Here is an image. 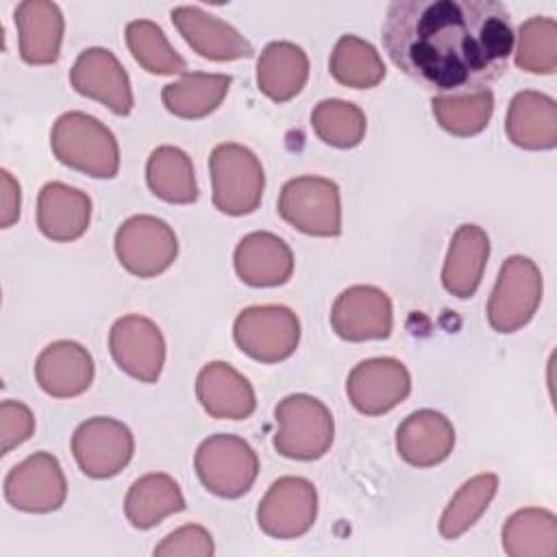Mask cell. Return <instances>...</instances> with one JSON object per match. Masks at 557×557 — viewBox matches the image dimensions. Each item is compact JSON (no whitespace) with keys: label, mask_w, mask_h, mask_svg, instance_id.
<instances>
[{"label":"cell","mask_w":557,"mask_h":557,"mask_svg":"<svg viewBox=\"0 0 557 557\" xmlns=\"http://www.w3.org/2000/svg\"><path fill=\"white\" fill-rule=\"evenodd\" d=\"M383 46L398 70L435 96L487 89L513 50V26L496 0H396Z\"/></svg>","instance_id":"6da1fadb"},{"label":"cell","mask_w":557,"mask_h":557,"mask_svg":"<svg viewBox=\"0 0 557 557\" xmlns=\"http://www.w3.org/2000/svg\"><path fill=\"white\" fill-rule=\"evenodd\" d=\"M52 154L67 168L94 178H113L120 170L115 135L98 117L67 111L50 131Z\"/></svg>","instance_id":"7a4b0ae2"},{"label":"cell","mask_w":557,"mask_h":557,"mask_svg":"<svg viewBox=\"0 0 557 557\" xmlns=\"http://www.w3.org/2000/svg\"><path fill=\"white\" fill-rule=\"evenodd\" d=\"M278 431L272 446L278 455L298 461L320 459L333 444L335 422L329 407L309 394H289L274 407Z\"/></svg>","instance_id":"3957f363"},{"label":"cell","mask_w":557,"mask_h":557,"mask_svg":"<svg viewBox=\"0 0 557 557\" xmlns=\"http://www.w3.org/2000/svg\"><path fill=\"white\" fill-rule=\"evenodd\" d=\"M211 200L226 215H248L261 205L265 174L257 154L242 144H218L209 157Z\"/></svg>","instance_id":"277c9868"},{"label":"cell","mask_w":557,"mask_h":557,"mask_svg":"<svg viewBox=\"0 0 557 557\" xmlns=\"http://www.w3.org/2000/svg\"><path fill=\"white\" fill-rule=\"evenodd\" d=\"M194 468L211 494L239 498L252 487L259 474V457L244 437L215 433L198 446Z\"/></svg>","instance_id":"5b68a950"},{"label":"cell","mask_w":557,"mask_h":557,"mask_svg":"<svg viewBox=\"0 0 557 557\" xmlns=\"http://www.w3.org/2000/svg\"><path fill=\"white\" fill-rule=\"evenodd\" d=\"M278 215L296 231L313 237L342 233V200L335 181L324 176L289 178L278 194Z\"/></svg>","instance_id":"8992f818"},{"label":"cell","mask_w":557,"mask_h":557,"mask_svg":"<svg viewBox=\"0 0 557 557\" xmlns=\"http://www.w3.org/2000/svg\"><path fill=\"white\" fill-rule=\"evenodd\" d=\"M542 292V272L533 259L522 255L505 259L487 300L490 326L498 333H516L535 315Z\"/></svg>","instance_id":"52a82bcc"},{"label":"cell","mask_w":557,"mask_h":557,"mask_svg":"<svg viewBox=\"0 0 557 557\" xmlns=\"http://www.w3.org/2000/svg\"><path fill=\"white\" fill-rule=\"evenodd\" d=\"M233 339L255 361L276 363L294 355L300 342L298 315L283 305H252L237 313Z\"/></svg>","instance_id":"ba28073f"},{"label":"cell","mask_w":557,"mask_h":557,"mask_svg":"<svg viewBox=\"0 0 557 557\" xmlns=\"http://www.w3.org/2000/svg\"><path fill=\"white\" fill-rule=\"evenodd\" d=\"M115 255L124 270L139 278L165 272L176 255L178 239L172 226L154 215H133L115 231Z\"/></svg>","instance_id":"9c48e42d"},{"label":"cell","mask_w":557,"mask_h":557,"mask_svg":"<svg viewBox=\"0 0 557 557\" xmlns=\"http://www.w3.org/2000/svg\"><path fill=\"white\" fill-rule=\"evenodd\" d=\"M135 453L131 429L107 416L81 422L72 435V455L89 479H111L122 472Z\"/></svg>","instance_id":"30bf717a"},{"label":"cell","mask_w":557,"mask_h":557,"mask_svg":"<svg viewBox=\"0 0 557 557\" xmlns=\"http://www.w3.org/2000/svg\"><path fill=\"white\" fill-rule=\"evenodd\" d=\"M318 518V492L305 476L276 479L257 507L259 529L276 540L305 535Z\"/></svg>","instance_id":"8fae6325"},{"label":"cell","mask_w":557,"mask_h":557,"mask_svg":"<svg viewBox=\"0 0 557 557\" xmlns=\"http://www.w3.org/2000/svg\"><path fill=\"white\" fill-rule=\"evenodd\" d=\"M67 496V481L59 459L46 450L28 455L4 476V498L26 513L57 511Z\"/></svg>","instance_id":"7c38bea8"},{"label":"cell","mask_w":557,"mask_h":557,"mask_svg":"<svg viewBox=\"0 0 557 557\" xmlns=\"http://www.w3.org/2000/svg\"><path fill=\"white\" fill-rule=\"evenodd\" d=\"M109 350L120 370L141 383H154L165 363V339L161 329L144 315L131 313L113 322Z\"/></svg>","instance_id":"4fadbf2b"},{"label":"cell","mask_w":557,"mask_h":557,"mask_svg":"<svg viewBox=\"0 0 557 557\" xmlns=\"http://www.w3.org/2000/svg\"><path fill=\"white\" fill-rule=\"evenodd\" d=\"M411 392V374L394 357H372L359 361L348 379L346 394L363 416H381L400 405Z\"/></svg>","instance_id":"5bb4252c"},{"label":"cell","mask_w":557,"mask_h":557,"mask_svg":"<svg viewBox=\"0 0 557 557\" xmlns=\"http://www.w3.org/2000/svg\"><path fill=\"white\" fill-rule=\"evenodd\" d=\"M331 326L346 342L385 339L394 326L392 300L374 285H352L335 298Z\"/></svg>","instance_id":"9a60e30c"},{"label":"cell","mask_w":557,"mask_h":557,"mask_svg":"<svg viewBox=\"0 0 557 557\" xmlns=\"http://www.w3.org/2000/svg\"><path fill=\"white\" fill-rule=\"evenodd\" d=\"M70 83L76 94L102 102L115 115H128L133 111L135 98L128 74L107 48L83 50L70 70Z\"/></svg>","instance_id":"2e32d148"},{"label":"cell","mask_w":557,"mask_h":557,"mask_svg":"<svg viewBox=\"0 0 557 557\" xmlns=\"http://www.w3.org/2000/svg\"><path fill=\"white\" fill-rule=\"evenodd\" d=\"M170 17L187 46L209 61H237L255 52L250 41L235 26L200 7H176Z\"/></svg>","instance_id":"e0dca14e"},{"label":"cell","mask_w":557,"mask_h":557,"mask_svg":"<svg viewBox=\"0 0 557 557\" xmlns=\"http://www.w3.org/2000/svg\"><path fill=\"white\" fill-rule=\"evenodd\" d=\"M94 370L89 350L72 339L48 344L35 361V379L52 398H74L87 392L94 381Z\"/></svg>","instance_id":"ac0fdd59"},{"label":"cell","mask_w":557,"mask_h":557,"mask_svg":"<svg viewBox=\"0 0 557 557\" xmlns=\"http://www.w3.org/2000/svg\"><path fill=\"white\" fill-rule=\"evenodd\" d=\"M20 57L28 65L57 63L63 41V13L50 0H24L13 11Z\"/></svg>","instance_id":"d6986e66"},{"label":"cell","mask_w":557,"mask_h":557,"mask_svg":"<svg viewBox=\"0 0 557 557\" xmlns=\"http://www.w3.org/2000/svg\"><path fill=\"white\" fill-rule=\"evenodd\" d=\"M455 446L453 422L435 409L409 413L396 429L398 455L416 468H431L448 459Z\"/></svg>","instance_id":"ffe728a7"},{"label":"cell","mask_w":557,"mask_h":557,"mask_svg":"<svg viewBox=\"0 0 557 557\" xmlns=\"http://www.w3.org/2000/svg\"><path fill=\"white\" fill-rule=\"evenodd\" d=\"M237 276L250 287H276L292 278V248L274 233L255 231L239 239L233 255Z\"/></svg>","instance_id":"44dd1931"},{"label":"cell","mask_w":557,"mask_h":557,"mask_svg":"<svg viewBox=\"0 0 557 557\" xmlns=\"http://www.w3.org/2000/svg\"><path fill=\"white\" fill-rule=\"evenodd\" d=\"M202 409L218 420H246L257 407L250 381L226 361H209L196 376Z\"/></svg>","instance_id":"7402d4cb"},{"label":"cell","mask_w":557,"mask_h":557,"mask_svg":"<svg viewBox=\"0 0 557 557\" xmlns=\"http://www.w3.org/2000/svg\"><path fill=\"white\" fill-rule=\"evenodd\" d=\"M91 220V198L61 181H50L37 196V226L52 242H74Z\"/></svg>","instance_id":"603a6c76"},{"label":"cell","mask_w":557,"mask_h":557,"mask_svg":"<svg viewBox=\"0 0 557 557\" xmlns=\"http://www.w3.org/2000/svg\"><path fill=\"white\" fill-rule=\"evenodd\" d=\"M505 133L524 150H550L557 146V102L535 89L518 91L507 109Z\"/></svg>","instance_id":"cb8c5ba5"},{"label":"cell","mask_w":557,"mask_h":557,"mask_svg":"<svg viewBox=\"0 0 557 557\" xmlns=\"http://www.w3.org/2000/svg\"><path fill=\"white\" fill-rule=\"evenodd\" d=\"M490 257V237L476 224H461L448 246L442 268V285L457 298H470L479 289Z\"/></svg>","instance_id":"d4e9b609"},{"label":"cell","mask_w":557,"mask_h":557,"mask_svg":"<svg viewBox=\"0 0 557 557\" xmlns=\"http://www.w3.org/2000/svg\"><path fill=\"white\" fill-rule=\"evenodd\" d=\"M309 78L307 52L292 41L268 44L257 59V87L274 102L298 96Z\"/></svg>","instance_id":"484cf974"},{"label":"cell","mask_w":557,"mask_h":557,"mask_svg":"<svg viewBox=\"0 0 557 557\" xmlns=\"http://www.w3.org/2000/svg\"><path fill=\"white\" fill-rule=\"evenodd\" d=\"M185 509V496L178 483L163 472L139 476L126 492L124 513L135 529H152L172 513Z\"/></svg>","instance_id":"4316f807"},{"label":"cell","mask_w":557,"mask_h":557,"mask_svg":"<svg viewBox=\"0 0 557 557\" xmlns=\"http://www.w3.org/2000/svg\"><path fill=\"white\" fill-rule=\"evenodd\" d=\"M228 87V74L185 72L178 81L168 83L161 89V100L172 115L183 120H200L222 104Z\"/></svg>","instance_id":"83f0119b"},{"label":"cell","mask_w":557,"mask_h":557,"mask_svg":"<svg viewBox=\"0 0 557 557\" xmlns=\"http://www.w3.org/2000/svg\"><path fill=\"white\" fill-rule=\"evenodd\" d=\"M503 548L509 557H555L557 518L542 507H524L511 513L503 527Z\"/></svg>","instance_id":"f1b7e54d"},{"label":"cell","mask_w":557,"mask_h":557,"mask_svg":"<svg viewBox=\"0 0 557 557\" xmlns=\"http://www.w3.org/2000/svg\"><path fill=\"white\" fill-rule=\"evenodd\" d=\"M150 191L172 205H189L198 198V183L191 159L176 146H159L146 163Z\"/></svg>","instance_id":"f546056e"},{"label":"cell","mask_w":557,"mask_h":557,"mask_svg":"<svg viewBox=\"0 0 557 557\" xmlns=\"http://www.w3.org/2000/svg\"><path fill=\"white\" fill-rule=\"evenodd\" d=\"M331 76L352 89L376 87L385 78V63L376 48L357 35H342L329 59Z\"/></svg>","instance_id":"4dcf8cb0"},{"label":"cell","mask_w":557,"mask_h":557,"mask_svg":"<svg viewBox=\"0 0 557 557\" xmlns=\"http://www.w3.org/2000/svg\"><path fill=\"white\" fill-rule=\"evenodd\" d=\"M433 115L437 124L455 137H472L481 133L494 113L492 89H476L466 94L433 96Z\"/></svg>","instance_id":"1f68e13d"},{"label":"cell","mask_w":557,"mask_h":557,"mask_svg":"<svg viewBox=\"0 0 557 557\" xmlns=\"http://www.w3.org/2000/svg\"><path fill=\"white\" fill-rule=\"evenodd\" d=\"M498 490V476L492 472L476 474L468 479L446 505L440 518V533L446 540H457L463 535L490 507Z\"/></svg>","instance_id":"d6a6232c"},{"label":"cell","mask_w":557,"mask_h":557,"mask_svg":"<svg viewBox=\"0 0 557 557\" xmlns=\"http://www.w3.org/2000/svg\"><path fill=\"white\" fill-rule=\"evenodd\" d=\"M126 46L133 59L150 74H185L187 61L172 48L163 28L152 20L126 24Z\"/></svg>","instance_id":"836d02e7"},{"label":"cell","mask_w":557,"mask_h":557,"mask_svg":"<svg viewBox=\"0 0 557 557\" xmlns=\"http://www.w3.org/2000/svg\"><path fill=\"white\" fill-rule=\"evenodd\" d=\"M366 113L339 98L320 100L311 111V128L313 133L333 148H355L366 137Z\"/></svg>","instance_id":"e575fe53"},{"label":"cell","mask_w":557,"mask_h":557,"mask_svg":"<svg viewBox=\"0 0 557 557\" xmlns=\"http://www.w3.org/2000/svg\"><path fill=\"white\" fill-rule=\"evenodd\" d=\"M516 65L531 74H553L557 70V22L533 15L518 28Z\"/></svg>","instance_id":"d590c367"},{"label":"cell","mask_w":557,"mask_h":557,"mask_svg":"<svg viewBox=\"0 0 557 557\" xmlns=\"http://www.w3.org/2000/svg\"><path fill=\"white\" fill-rule=\"evenodd\" d=\"M213 550V537L205 527L183 524L154 546V557H209Z\"/></svg>","instance_id":"8d00e7d4"},{"label":"cell","mask_w":557,"mask_h":557,"mask_svg":"<svg viewBox=\"0 0 557 557\" xmlns=\"http://www.w3.org/2000/svg\"><path fill=\"white\" fill-rule=\"evenodd\" d=\"M35 431L33 411L20 400L0 403V453L9 455L13 448L24 444Z\"/></svg>","instance_id":"74e56055"},{"label":"cell","mask_w":557,"mask_h":557,"mask_svg":"<svg viewBox=\"0 0 557 557\" xmlns=\"http://www.w3.org/2000/svg\"><path fill=\"white\" fill-rule=\"evenodd\" d=\"M22 191L20 183L13 178L9 170H0V226L9 228L20 218Z\"/></svg>","instance_id":"f35d334b"}]
</instances>
